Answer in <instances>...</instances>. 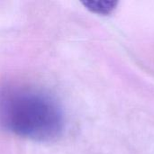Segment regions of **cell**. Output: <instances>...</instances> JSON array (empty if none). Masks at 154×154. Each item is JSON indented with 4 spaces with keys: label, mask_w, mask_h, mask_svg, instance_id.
Segmentation results:
<instances>
[{
    "label": "cell",
    "mask_w": 154,
    "mask_h": 154,
    "mask_svg": "<svg viewBox=\"0 0 154 154\" xmlns=\"http://www.w3.org/2000/svg\"><path fill=\"white\" fill-rule=\"evenodd\" d=\"M0 126L19 136L49 142L61 134L64 116L50 95L30 88L11 87L0 91Z\"/></svg>",
    "instance_id": "obj_1"
},
{
    "label": "cell",
    "mask_w": 154,
    "mask_h": 154,
    "mask_svg": "<svg viewBox=\"0 0 154 154\" xmlns=\"http://www.w3.org/2000/svg\"><path fill=\"white\" fill-rule=\"evenodd\" d=\"M86 6L90 9L91 11L97 13V14H106L113 11V9L116 7V3L113 1H104V0H97V1H87L84 2Z\"/></svg>",
    "instance_id": "obj_2"
}]
</instances>
